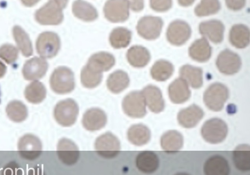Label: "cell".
Masks as SVG:
<instances>
[{
  "label": "cell",
  "mask_w": 250,
  "mask_h": 175,
  "mask_svg": "<svg viewBox=\"0 0 250 175\" xmlns=\"http://www.w3.org/2000/svg\"><path fill=\"white\" fill-rule=\"evenodd\" d=\"M131 32L122 27L114 28L110 33L109 40L111 45L115 49L125 48L131 40Z\"/></svg>",
  "instance_id": "obj_31"
},
{
  "label": "cell",
  "mask_w": 250,
  "mask_h": 175,
  "mask_svg": "<svg viewBox=\"0 0 250 175\" xmlns=\"http://www.w3.org/2000/svg\"><path fill=\"white\" fill-rule=\"evenodd\" d=\"M163 25V21L160 18L145 16L138 21L136 29L140 36L146 39L152 40L159 36Z\"/></svg>",
  "instance_id": "obj_8"
},
{
  "label": "cell",
  "mask_w": 250,
  "mask_h": 175,
  "mask_svg": "<svg viewBox=\"0 0 250 175\" xmlns=\"http://www.w3.org/2000/svg\"><path fill=\"white\" fill-rule=\"evenodd\" d=\"M205 175H229L230 167L227 159L216 155L209 158L204 165Z\"/></svg>",
  "instance_id": "obj_18"
},
{
  "label": "cell",
  "mask_w": 250,
  "mask_h": 175,
  "mask_svg": "<svg viewBox=\"0 0 250 175\" xmlns=\"http://www.w3.org/2000/svg\"><path fill=\"white\" fill-rule=\"evenodd\" d=\"M57 154L60 160L67 165L76 163L80 157L77 146L72 140L66 138L59 140L57 145Z\"/></svg>",
  "instance_id": "obj_13"
},
{
  "label": "cell",
  "mask_w": 250,
  "mask_h": 175,
  "mask_svg": "<svg viewBox=\"0 0 250 175\" xmlns=\"http://www.w3.org/2000/svg\"><path fill=\"white\" fill-rule=\"evenodd\" d=\"M129 78L126 72L117 70L110 74L106 81L108 89L113 93L118 94L125 89L129 85Z\"/></svg>",
  "instance_id": "obj_27"
},
{
  "label": "cell",
  "mask_w": 250,
  "mask_h": 175,
  "mask_svg": "<svg viewBox=\"0 0 250 175\" xmlns=\"http://www.w3.org/2000/svg\"><path fill=\"white\" fill-rule=\"evenodd\" d=\"M228 126L222 120L217 118L210 119L203 124L201 129L203 138L211 144L222 142L228 134Z\"/></svg>",
  "instance_id": "obj_4"
},
{
  "label": "cell",
  "mask_w": 250,
  "mask_h": 175,
  "mask_svg": "<svg viewBox=\"0 0 250 175\" xmlns=\"http://www.w3.org/2000/svg\"><path fill=\"white\" fill-rule=\"evenodd\" d=\"M151 133L146 125L140 123L131 125L127 130V137L130 142L136 146H142L150 140Z\"/></svg>",
  "instance_id": "obj_22"
},
{
  "label": "cell",
  "mask_w": 250,
  "mask_h": 175,
  "mask_svg": "<svg viewBox=\"0 0 250 175\" xmlns=\"http://www.w3.org/2000/svg\"><path fill=\"white\" fill-rule=\"evenodd\" d=\"M220 8L218 0H202L195 8L194 12L197 16L202 17L215 14Z\"/></svg>",
  "instance_id": "obj_34"
},
{
  "label": "cell",
  "mask_w": 250,
  "mask_h": 175,
  "mask_svg": "<svg viewBox=\"0 0 250 175\" xmlns=\"http://www.w3.org/2000/svg\"><path fill=\"white\" fill-rule=\"evenodd\" d=\"M245 0H227L226 4L227 7L233 10L241 9L245 4Z\"/></svg>",
  "instance_id": "obj_36"
},
{
  "label": "cell",
  "mask_w": 250,
  "mask_h": 175,
  "mask_svg": "<svg viewBox=\"0 0 250 175\" xmlns=\"http://www.w3.org/2000/svg\"><path fill=\"white\" fill-rule=\"evenodd\" d=\"M216 66L220 72L231 75L238 71L241 66L240 57L227 49L221 52L216 60Z\"/></svg>",
  "instance_id": "obj_11"
},
{
  "label": "cell",
  "mask_w": 250,
  "mask_h": 175,
  "mask_svg": "<svg viewBox=\"0 0 250 175\" xmlns=\"http://www.w3.org/2000/svg\"><path fill=\"white\" fill-rule=\"evenodd\" d=\"M150 5L152 9L157 11H165L172 5L171 0H151Z\"/></svg>",
  "instance_id": "obj_35"
},
{
  "label": "cell",
  "mask_w": 250,
  "mask_h": 175,
  "mask_svg": "<svg viewBox=\"0 0 250 175\" xmlns=\"http://www.w3.org/2000/svg\"><path fill=\"white\" fill-rule=\"evenodd\" d=\"M199 29L201 34L213 43H220L223 39L224 26L219 20L213 19L201 22Z\"/></svg>",
  "instance_id": "obj_19"
},
{
  "label": "cell",
  "mask_w": 250,
  "mask_h": 175,
  "mask_svg": "<svg viewBox=\"0 0 250 175\" xmlns=\"http://www.w3.org/2000/svg\"><path fill=\"white\" fill-rule=\"evenodd\" d=\"M129 7L134 11H139L144 7V1L143 0L128 1Z\"/></svg>",
  "instance_id": "obj_37"
},
{
  "label": "cell",
  "mask_w": 250,
  "mask_h": 175,
  "mask_svg": "<svg viewBox=\"0 0 250 175\" xmlns=\"http://www.w3.org/2000/svg\"><path fill=\"white\" fill-rule=\"evenodd\" d=\"M67 0H52L49 1L39 13L41 22L46 24L57 25L63 20L62 10L66 6Z\"/></svg>",
  "instance_id": "obj_7"
},
{
  "label": "cell",
  "mask_w": 250,
  "mask_h": 175,
  "mask_svg": "<svg viewBox=\"0 0 250 175\" xmlns=\"http://www.w3.org/2000/svg\"><path fill=\"white\" fill-rule=\"evenodd\" d=\"M37 46L38 52L41 55L45 57H53L60 49V38L54 33H44L39 38Z\"/></svg>",
  "instance_id": "obj_12"
},
{
  "label": "cell",
  "mask_w": 250,
  "mask_h": 175,
  "mask_svg": "<svg viewBox=\"0 0 250 175\" xmlns=\"http://www.w3.org/2000/svg\"><path fill=\"white\" fill-rule=\"evenodd\" d=\"M174 175H189L187 173H178L175 174Z\"/></svg>",
  "instance_id": "obj_39"
},
{
  "label": "cell",
  "mask_w": 250,
  "mask_h": 175,
  "mask_svg": "<svg viewBox=\"0 0 250 175\" xmlns=\"http://www.w3.org/2000/svg\"><path fill=\"white\" fill-rule=\"evenodd\" d=\"M229 41L237 48H244L250 42V30L245 25L239 24L233 25L229 32Z\"/></svg>",
  "instance_id": "obj_26"
},
{
  "label": "cell",
  "mask_w": 250,
  "mask_h": 175,
  "mask_svg": "<svg viewBox=\"0 0 250 175\" xmlns=\"http://www.w3.org/2000/svg\"><path fill=\"white\" fill-rule=\"evenodd\" d=\"M1 92L0 87V104L1 102Z\"/></svg>",
  "instance_id": "obj_40"
},
{
  "label": "cell",
  "mask_w": 250,
  "mask_h": 175,
  "mask_svg": "<svg viewBox=\"0 0 250 175\" xmlns=\"http://www.w3.org/2000/svg\"><path fill=\"white\" fill-rule=\"evenodd\" d=\"M169 97L174 104H182L190 96V91L186 81L178 78L171 83L168 88Z\"/></svg>",
  "instance_id": "obj_20"
},
{
  "label": "cell",
  "mask_w": 250,
  "mask_h": 175,
  "mask_svg": "<svg viewBox=\"0 0 250 175\" xmlns=\"http://www.w3.org/2000/svg\"><path fill=\"white\" fill-rule=\"evenodd\" d=\"M114 56L107 52H99L92 55L86 66L92 70L101 73L111 69L115 64Z\"/></svg>",
  "instance_id": "obj_17"
},
{
  "label": "cell",
  "mask_w": 250,
  "mask_h": 175,
  "mask_svg": "<svg viewBox=\"0 0 250 175\" xmlns=\"http://www.w3.org/2000/svg\"><path fill=\"white\" fill-rule=\"evenodd\" d=\"M211 48L205 37L195 41L189 48L191 58L198 62H206L211 56Z\"/></svg>",
  "instance_id": "obj_24"
},
{
  "label": "cell",
  "mask_w": 250,
  "mask_h": 175,
  "mask_svg": "<svg viewBox=\"0 0 250 175\" xmlns=\"http://www.w3.org/2000/svg\"><path fill=\"white\" fill-rule=\"evenodd\" d=\"M82 122L86 130L95 131L105 126L107 122V116L103 110L99 108H92L84 113Z\"/></svg>",
  "instance_id": "obj_14"
},
{
  "label": "cell",
  "mask_w": 250,
  "mask_h": 175,
  "mask_svg": "<svg viewBox=\"0 0 250 175\" xmlns=\"http://www.w3.org/2000/svg\"><path fill=\"white\" fill-rule=\"evenodd\" d=\"M194 1L191 0H179L178 2L179 4L183 6H188L191 5Z\"/></svg>",
  "instance_id": "obj_38"
},
{
  "label": "cell",
  "mask_w": 250,
  "mask_h": 175,
  "mask_svg": "<svg viewBox=\"0 0 250 175\" xmlns=\"http://www.w3.org/2000/svg\"><path fill=\"white\" fill-rule=\"evenodd\" d=\"M174 68L169 62L160 60L152 66L150 73L153 79L158 81H164L168 79L172 74Z\"/></svg>",
  "instance_id": "obj_32"
},
{
  "label": "cell",
  "mask_w": 250,
  "mask_h": 175,
  "mask_svg": "<svg viewBox=\"0 0 250 175\" xmlns=\"http://www.w3.org/2000/svg\"><path fill=\"white\" fill-rule=\"evenodd\" d=\"M135 162L138 169L146 174L153 173L159 166V159L157 155L149 151L140 153L136 157Z\"/></svg>",
  "instance_id": "obj_21"
},
{
  "label": "cell",
  "mask_w": 250,
  "mask_h": 175,
  "mask_svg": "<svg viewBox=\"0 0 250 175\" xmlns=\"http://www.w3.org/2000/svg\"><path fill=\"white\" fill-rule=\"evenodd\" d=\"M191 29L186 22L176 20L168 26L167 32V40L172 44L179 46L185 43L190 37Z\"/></svg>",
  "instance_id": "obj_10"
},
{
  "label": "cell",
  "mask_w": 250,
  "mask_h": 175,
  "mask_svg": "<svg viewBox=\"0 0 250 175\" xmlns=\"http://www.w3.org/2000/svg\"><path fill=\"white\" fill-rule=\"evenodd\" d=\"M127 0H108L104 7L105 17L113 22H123L129 17Z\"/></svg>",
  "instance_id": "obj_9"
},
{
  "label": "cell",
  "mask_w": 250,
  "mask_h": 175,
  "mask_svg": "<svg viewBox=\"0 0 250 175\" xmlns=\"http://www.w3.org/2000/svg\"><path fill=\"white\" fill-rule=\"evenodd\" d=\"M72 12L75 16L85 21H93L98 15L97 10L92 4L82 0L74 1Z\"/></svg>",
  "instance_id": "obj_29"
},
{
  "label": "cell",
  "mask_w": 250,
  "mask_h": 175,
  "mask_svg": "<svg viewBox=\"0 0 250 175\" xmlns=\"http://www.w3.org/2000/svg\"><path fill=\"white\" fill-rule=\"evenodd\" d=\"M233 160L236 168L243 172L250 170V147L247 144L237 146L233 152Z\"/></svg>",
  "instance_id": "obj_30"
},
{
  "label": "cell",
  "mask_w": 250,
  "mask_h": 175,
  "mask_svg": "<svg viewBox=\"0 0 250 175\" xmlns=\"http://www.w3.org/2000/svg\"><path fill=\"white\" fill-rule=\"evenodd\" d=\"M94 147L99 155L106 158L117 156L121 149L119 139L109 132L98 137L95 140Z\"/></svg>",
  "instance_id": "obj_6"
},
{
  "label": "cell",
  "mask_w": 250,
  "mask_h": 175,
  "mask_svg": "<svg viewBox=\"0 0 250 175\" xmlns=\"http://www.w3.org/2000/svg\"><path fill=\"white\" fill-rule=\"evenodd\" d=\"M149 109L155 113L163 111L165 102L160 89L153 85H148L141 91Z\"/></svg>",
  "instance_id": "obj_16"
},
{
  "label": "cell",
  "mask_w": 250,
  "mask_h": 175,
  "mask_svg": "<svg viewBox=\"0 0 250 175\" xmlns=\"http://www.w3.org/2000/svg\"><path fill=\"white\" fill-rule=\"evenodd\" d=\"M181 78L191 87L199 88L203 85V71L201 68L189 65L183 66L179 70Z\"/></svg>",
  "instance_id": "obj_28"
},
{
  "label": "cell",
  "mask_w": 250,
  "mask_h": 175,
  "mask_svg": "<svg viewBox=\"0 0 250 175\" xmlns=\"http://www.w3.org/2000/svg\"><path fill=\"white\" fill-rule=\"evenodd\" d=\"M50 84L52 89L58 94L70 93L75 88L73 72L66 67H58L51 76Z\"/></svg>",
  "instance_id": "obj_1"
},
{
  "label": "cell",
  "mask_w": 250,
  "mask_h": 175,
  "mask_svg": "<svg viewBox=\"0 0 250 175\" xmlns=\"http://www.w3.org/2000/svg\"><path fill=\"white\" fill-rule=\"evenodd\" d=\"M79 111L77 103L72 99H66L57 104L54 110V116L59 124L69 127L75 123Z\"/></svg>",
  "instance_id": "obj_2"
},
{
  "label": "cell",
  "mask_w": 250,
  "mask_h": 175,
  "mask_svg": "<svg viewBox=\"0 0 250 175\" xmlns=\"http://www.w3.org/2000/svg\"><path fill=\"white\" fill-rule=\"evenodd\" d=\"M128 62L133 67L141 68L147 64L150 58L148 51L145 47L135 45L130 47L126 53Z\"/></svg>",
  "instance_id": "obj_25"
},
{
  "label": "cell",
  "mask_w": 250,
  "mask_h": 175,
  "mask_svg": "<svg viewBox=\"0 0 250 175\" xmlns=\"http://www.w3.org/2000/svg\"><path fill=\"white\" fill-rule=\"evenodd\" d=\"M229 97V91L227 87L221 83H215L210 85L206 90L203 100L209 109L219 111L223 108Z\"/></svg>",
  "instance_id": "obj_3"
},
{
  "label": "cell",
  "mask_w": 250,
  "mask_h": 175,
  "mask_svg": "<svg viewBox=\"0 0 250 175\" xmlns=\"http://www.w3.org/2000/svg\"><path fill=\"white\" fill-rule=\"evenodd\" d=\"M146 103L141 91H133L124 98L122 108L125 113L133 118H141L146 113Z\"/></svg>",
  "instance_id": "obj_5"
},
{
  "label": "cell",
  "mask_w": 250,
  "mask_h": 175,
  "mask_svg": "<svg viewBox=\"0 0 250 175\" xmlns=\"http://www.w3.org/2000/svg\"><path fill=\"white\" fill-rule=\"evenodd\" d=\"M160 143L164 151L168 153H174L183 147L184 139L182 135L178 131L169 130L162 136Z\"/></svg>",
  "instance_id": "obj_23"
},
{
  "label": "cell",
  "mask_w": 250,
  "mask_h": 175,
  "mask_svg": "<svg viewBox=\"0 0 250 175\" xmlns=\"http://www.w3.org/2000/svg\"><path fill=\"white\" fill-rule=\"evenodd\" d=\"M102 77V73L92 70L86 65L83 68L81 72V83L86 88L96 87L100 84Z\"/></svg>",
  "instance_id": "obj_33"
},
{
  "label": "cell",
  "mask_w": 250,
  "mask_h": 175,
  "mask_svg": "<svg viewBox=\"0 0 250 175\" xmlns=\"http://www.w3.org/2000/svg\"><path fill=\"white\" fill-rule=\"evenodd\" d=\"M204 112L199 106L192 105L181 110L177 115L179 124L186 128L195 127L203 118Z\"/></svg>",
  "instance_id": "obj_15"
}]
</instances>
